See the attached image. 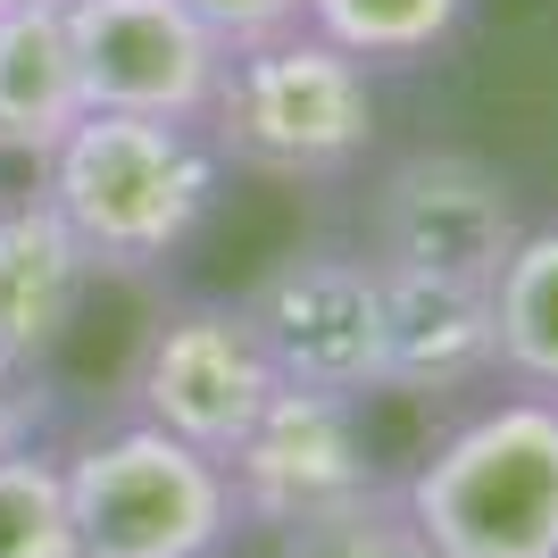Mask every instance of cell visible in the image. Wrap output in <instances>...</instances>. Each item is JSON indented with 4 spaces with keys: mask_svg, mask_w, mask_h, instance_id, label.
Returning a JSON list of instances; mask_svg holds the SVG:
<instances>
[{
    "mask_svg": "<svg viewBox=\"0 0 558 558\" xmlns=\"http://www.w3.org/2000/svg\"><path fill=\"white\" fill-rule=\"evenodd\" d=\"M59 9H68L84 109L201 125V109H209V93H217V68H226V50L192 25L175 0H59Z\"/></svg>",
    "mask_w": 558,
    "mask_h": 558,
    "instance_id": "9",
    "label": "cell"
},
{
    "mask_svg": "<svg viewBox=\"0 0 558 558\" xmlns=\"http://www.w3.org/2000/svg\"><path fill=\"white\" fill-rule=\"evenodd\" d=\"M175 9L233 59V50H258V43H276V34H301L308 0H175Z\"/></svg>",
    "mask_w": 558,
    "mask_h": 558,
    "instance_id": "17",
    "label": "cell"
},
{
    "mask_svg": "<svg viewBox=\"0 0 558 558\" xmlns=\"http://www.w3.org/2000/svg\"><path fill=\"white\" fill-rule=\"evenodd\" d=\"M484 375H500L492 367V292L384 276V392H466Z\"/></svg>",
    "mask_w": 558,
    "mask_h": 558,
    "instance_id": "11",
    "label": "cell"
},
{
    "mask_svg": "<svg viewBox=\"0 0 558 558\" xmlns=\"http://www.w3.org/2000/svg\"><path fill=\"white\" fill-rule=\"evenodd\" d=\"M0 558H84L68 517V475L50 450L0 459Z\"/></svg>",
    "mask_w": 558,
    "mask_h": 558,
    "instance_id": "15",
    "label": "cell"
},
{
    "mask_svg": "<svg viewBox=\"0 0 558 558\" xmlns=\"http://www.w3.org/2000/svg\"><path fill=\"white\" fill-rule=\"evenodd\" d=\"M492 367L558 400V226H525L492 276Z\"/></svg>",
    "mask_w": 558,
    "mask_h": 558,
    "instance_id": "13",
    "label": "cell"
},
{
    "mask_svg": "<svg viewBox=\"0 0 558 558\" xmlns=\"http://www.w3.org/2000/svg\"><path fill=\"white\" fill-rule=\"evenodd\" d=\"M217 175L226 159L201 125L84 109L43 159V201L93 258V276H142L201 233V217L217 209Z\"/></svg>",
    "mask_w": 558,
    "mask_h": 558,
    "instance_id": "1",
    "label": "cell"
},
{
    "mask_svg": "<svg viewBox=\"0 0 558 558\" xmlns=\"http://www.w3.org/2000/svg\"><path fill=\"white\" fill-rule=\"evenodd\" d=\"M217 159L283 175V184H326L367 159L375 142V84L359 59H342L317 34H276L258 50H233L217 68V93L201 109Z\"/></svg>",
    "mask_w": 558,
    "mask_h": 558,
    "instance_id": "3",
    "label": "cell"
},
{
    "mask_svg": "<svg viewBox=\"0 0 558 558\" xmlns=\"http://www.w3.org/2000/svg\"><path fill=\"white\" fill-rule=\"evenodd\" d=\"M276 367L258 350L251 317L233 301H184L142 333L134 375H125V409L134 425H159L175 442L233 459V442L258 425V409L276 400Z\"/></svg>",
    "mask_w": 558,
    "mask_h": 558,
    "instance_id": "7",
    "label": "cell"
},
{
    "mask_svg": "<svg viewBox=\"0 0 558 558\" xmlns=\"http://www.w3.org/2000/svg\"><path fill=\"white\" fill-rule=\"evenodd\" d=\"M434 558H558V400L509 392L392 484Z\"/></svg>",
    "mask_w": 558,
    "mask_h": 558,
    "instance_id": "2",
    "label": "cell"
},
{
    "mask_svg": "<svg viewBox=\"0 0 558 558\" xmlns=\"http://www.w3.org/2000/svg\"><path fill=\"white\" fill-rule=\"evenodd\" d=\"M233 308L251 317L283 392H384V276L367 251H292Z\"/></svg>",
    "mask_w": 558,
    "mask_h": 558,
    "instance_id": "5",
    "label": "cell"
},
{
    "mask_svg": "<svg viewBox=\"0 0 558 558\" xmlns=\"http://www.w3.org/2000/svg\"><path fill=\"white\" fill-rule=\"evenodd\" d=\"M0 9H17V0H0Z\"/></svg>",
    "mask_w": 558,
    "mask_h": 558,
    "instance_id": "19",
    "label": "cell"
},
{
    "mask_svg": "<svg viewBox=\"0 0 558 558\" xmlns=\"http://www.w3.org/2000/svg\"><path fill=\"white\" fill-rule=\"evenodd\" d=\"M466 0H308L301 25L317 34V43H333L342 59H359V68H417V59H434V50L459 34Z\"/></svg>",
    "mask_w": 558,
    "mask_h": 558,
    "instance_id": "14",
    "label": "cell"
},
{
    "mask_svg": "<svg viewBox=\"0 0 558 558\" xmlns=\"http://www.w3.org/2000/svg\"><path fill=\"white\" fill-rule=\"evenodd\" d=\"M84 558H217L242 534L226 459L175 442L159 425H117L59 459Z\"/></svg>",
    "mask_w": 558,
    "mask_h": 558,
    "instance_id": "4",
    "label": "cell"
},
{
    "mask_svg": "<svg viewBox=\"0 0 558 558\" xmlns=\"http://www.w3.org/2000/svg\"><path fill=\"white\" fill-rule=\"evenodd\" d=\"M75 117H84V84H75L68 9L59 0L0 9V159L43 167Z\"/></svg>",
    "mask_w": 558,
    "mask_h": 558,
    "instance_id": "12",
    "label": "cell"
},
{
    "mask_svg": "<svg viewBox=\"0 0 558 558\" xmlns=\"http://www.w3.org/2000/svg\"><path fill=\"white\" fill-rule=\"evenodd\" d=\"M517 233H525V217H517V192L500 167H484L475 150H409L375 184L367 258L384 276H434L492 292Z\"/></svg>",
    "mask_w": 558,
    "mask_h": 558,
    "instance_id": "6",
    "label": "cell"
},
{
    "mask_svg": "<svg viewBox=\"0 0 558 558\" xmlns=\"http://www.w3.org/2000/svg\"><path fill=\"white\" fill-rule=\"evenodd\" d=\"M276 558H434V550L417 542V525L400 517L392 484H384V492H367V500H350V509H326V517H308V525H283Z\"/></svg>",
    "mask_w": 558,
    "mask_h": 558,
    "instance_id": "16",
    "label": "cell"
},
{
    "mask_svg": "<svg viewBox=\"0 0 558 558\" xmlns=\"http://www.w3.org/2000/svg\"><path fill=\"white\" fill-rule=\"evenodd\" d=\"M50 417H59V392H50L43 367H0V459L17 450H43Z\"/></svg>",
    "mask_w": 558,
    "mask_h": 558,
    "instance_id": "18",
    "label": "cell"
},
{
    "mask_svg": "<svg viewBox=\"0 0 558 558\" xmlns=\"http://www.w3.org/2000/svg\"><path fill=\"white\" fill-rule=\"evenodd\" d=\"M226 475L242 500V525H276V534L384 492L359 400H326V392H276L258 409V425L233 442Z\"/></svg>",
    "mask_w": 558,
    "mask_h": 558,
    "instance_id": "8",
    "label": "cell"
},
{
    "mask_svg": "<svg viewBox=\"0 0 558 558\" xmlns=\"http://www.w3.org/2000/svg\"><path fill=\"white\" fill-rule=\"evenodd\" d=\"M93 292V258L75 251L43 192L0 201V367H50L75 308Z\"/></svg>",
    "mask_w": 558,
    "mask_h": 558,
    "instance_id": "10",
    "label": "cell"
}]
</instances>
